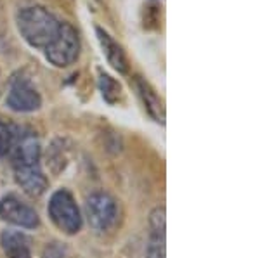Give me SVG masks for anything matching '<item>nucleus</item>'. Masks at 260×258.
Instances as JSON below:
<instances>
[{
  "label": "nucleus",
  "instance_id": "obj_1",
  "mask_svg": "<svg viewBox=\"0 0 260 258\" xmlns=\"http://www.w3.org/2000/svg\"><path fill=\"white\" fill-rule=\"evenodd\" d=\"M14 153V175L16 182L28 196L39 198L47 191V177L40 168V142L33 132H19L12 151Z\"/></svg>",
  "mask_w": 260,
  "mask_h": 258
},
{
  "label": "nucleus",
  "instance_id": "obj_2",
  "mask_svg": "<svg viewBox=\"0 0 260 258\" xmlns=\"http://www.w3.org/2000/svg\"><path fill=\"white\" fill-rule=\"evenodd\" d=\"M61 23L49 9L44 6H23L16 12V26L19 35L30 47L44 51L54 40L61 28Z\"/></svg>",
  "mask_w": 260,
  "mask_h": 258
},
{
  "label": "nucleus",
  "instance_id": "obj_3",
  "mask_svg": "<svg viewBox=\"0 0 260 258\" xmlns=\"http://www.w3.org/2000/svg\"><path fill=\"white\" fill-rule=\"evenodd\" d=\"M80 36L70 23H61V28L54 40L44 49L45 59L56 68H68L75 64L80 56Z\"/></svg>",
  "mask_w": 260,
  "mask_h": 258
},
{
  "label": "nucleus",
  "instance_id": "obj_4",
  "mask_svg": "<svg viewBox=\"0 0 260 258\" xmlns=\"http://www.w3.org/2000/svg\"><path fill=\"white\" fill-rule=\"evenodd\" d=\"M49 217L54 222V226L61 232L68 236L77 234L82 229V215L78 210L73 196L66 189H59L50 196L49 201Z\"/></svg>",
  "mask_w": 260,
  "mask_h": 258
},
{
  "label": "nucleus",
  "instance_id": "obj_5",
  "mask_svg": "<svg viewBox=\"0 0 260 258\" xmlns=\"http://www.w3.org/2000/svg\"><path fill=\"white\" fill-rule=\"evenodd\" d=\"M6 104L9 109L16 111V113H33V111L40 109V92L33 85L31 78L26 77L23 71L11 77L9 87H7Z\"/></svg>",
  "mask_w": 260,
  "mask_h": 258
},
{
  "label": "nucleus",
  "instance_id": "obj_6",
  "mask_svg": "<svg viewBox=\"0 0 260 258\" xmlns=\"http://www.w3.org/2000/svg\"><path fill=\"white\" fill-rule=\"evenodd\" d=\"M85 215L95 232H108L118 218L116 201L108 193H92L85 201Z\"/></svg>",
  "mask_w": 260,
  "mask_h": 258
},
{
  "label": "nucleus",
  "instance_id": "obj_7",
  "mask_svg": "<svg viewBox=\"0 0 260 258\" xmlns=\"http://www.w3.org/2000/svg\"><path fill=\"white\" fill-rule=\"evenodd\" d=\"M0 217L6 222L12 224V226L23 229H35L40 224L39 213L30 205L21 201L18 196H14V194L2 198V201H0Z\"/></svg>",
  "mask_w": 260,
  "mask_h": 258
},
{
  "label": "nucleus",
  "instance_id": "obj_8",
  "mask_svg": "<svg viewBox=\"0 0 260 258\" xmlns=\"http://www.w3.org/2000/svg\"><path fill=\"white\" fill-rule=\"evenodd\" d=\"M95 36H98L101 51H103L106 61L111 64V68L121 75L128 73L130 64H128V57H127V54H125L123 47L101 26H95Z\"/></svg>",
  "mask_w": 260,
  "mask_h": 258
},
{
  "label": "nucleus",
  "instance_id": "obj_9",
  "mask_svg": "<svg viewBox=\"0 0 260 258\" xmlns=\"http://www.w3.org/2000/svg\"><path fill=\"white\" fill-rule=\"evenodd\" d=\"M134 87H136L137 94H139L144 109L156 123H165V106H163L161 97L158 95L156 90L151 87L149 82H146L142 77H134Z\"/></svg>",
  "mask_w": 260,
  "mask_h": 258
},
{
  "label": "nucleus",
  "instance_id": "obj_10",
  "mask_svg": "<svg viewBox=\"0 0 260 258\" xmlns=\"http://www.w3.org/2000/svg\"><path fill=\"white\" fill-rule=\"evenodd\" d=\"M149 243L146 258H165V210L156 208L149 218Z\"/></svg>",
  "mask_w": 260,
  "mask_h": 258
},
{
  "label": "nucleus",
  "instance_id": "obj_11",
  "mask_svg": "<svg viewBox=\"0 0 260 258\" xmlns=\"http://www.w3.org/2000/svg\"><path fill=\"white\" fill-rule=\"evenodd\" d=\"M0 243H2L7 258H31L30 241L23 232L4 231L0 236Z\"/></svg>",
  "mask_w": 260,
  "mask_h": 258
},
{
  "label": "nucleus",
  "instance_id": "obj_12",
  "mask_svg": "<svg viewBox=\"0 0 260 258\" xmlns=\"http://www.w3.org/2000/svg\"><path fill=\"white\" fill-rule=\"evenodd\" d=\"M98 85H99L103 99L108 104H111V106L116 102H120L121 97H123V87H121V83L116 80V78H113L110 73L103 71V69H99Z\"/></svg>",
  "mask_w": 260,
  "mask_h": 258
},
{
  "label": "nucleus",
  "instance_id": "obj_13",
  "mask_svg": "<svg viewBox=\"0 0 260 258\" xmlns=\"http://www.w3.org/2000/svg\"><path fill=\"white\" fill-rule=\"evenodd\" d=\"M21 128L6 118H0V156L9 155L19 137Z\"/></svg>",
  "mask_w": 260,
  "mask_h": 258
},
{
  "label": "nucleus",
  "instance_id": "obj_14",
  "mask_svg": "<svg viewBox=\"0 0 260 258\" xmlns=\"http://www.w3.org/2000/svg\"><path fill=\"white\" fill-rule=\"evenodd\" d=\"M161 24V7L156 0H148L142 7V28L148 31L160 30Z\"/></svg>",
  "mask_w": 260,
  "mask_h": 258
}]
</instances>
